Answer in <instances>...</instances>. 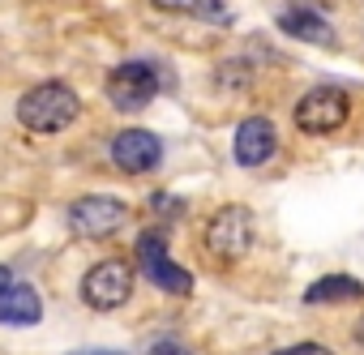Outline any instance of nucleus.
<instances>
[{
	"mask_svg": "<svg viewBox=\"0 0 364 355\" xmlns=\"http://www.w3.org/2000/svg\"><path fill=\"white\" fill-rule=\"evenodd\" d=\"M253 231H257V219H253L249 206H223V210L210 214V223H206V231H202V244H206V253H210L215 261L236 266V261L249 257Z\"/></svg>",
	"mask_w": 364,
	"mask_h": 355,
	"instance_id": "2",
	"label": "nucleus"
},
{
	"mask_svg": "<svg viewBox=\"0 0 364 355\" xmlns=\"http://www.w3.org/2000/svg\"><path fill=\"white\" fill-rule=\"evenodd\" d=\"M274 355H334V351L321 346V342H296V346H283V351H274Z\"/></svg>",
	"mask_w": 364,
	"mask_h": 355,
	"instance_id": "14",
	"label": "nucleus"
},
{
	"mask_svg": "<svg viewBox=\"0 0 364 355\" xmlns=\"http://www.w3.org/2000/svg\"><path fill=\"white\" fill-rule=\"evenodd\" d=\"M279 31H283V35H291V39H300V43L334 48V31H330L326 13H317V9H309V5H300V0H296L291 9H283V13H279Z\"/></svg>",
	"mask_w": 364,
	"mask_h": 355,
	"instance_id": "10",
	"label": "nucleus"
},
{
	"mask_svg": "<svg viewBox=\"0 0 364 355\" xmlns=\"http://www.w3.org/2000/svg\"><path fill=\"white\" fill-rule=\"evenodd\" d=\"M129 219V206L120 197H107V193H90V197H77L73 210H69V227L82 236V240H103L112 231H120Z\"/></svg>",
	"mask_w": 364,
	"mask_h": 355,
	"instance_id": "7",
	"label": "nucleus"
},
{
	"mask_svg": "<svg viewBox=\"0 0 364 355\" xmlns=\"http://www.w3.org/2000/svg\"><path fill=\"white\" fill-rule=\"evenodd\" d=\"M355 342H360V346H364V317H360V321H355Z\"/></svg>",
	"mask_w": 364,
	"mask_h": 355,
	"instance_id": "18",
	"label": "nucleus"
},
{
	"mask_svg": "<svg viewBox=\"0 0 364 355\" xmlns=\"http://www.w3.org/2000/svg\"><path fill=\"white\" fill-rule=\"evenodd\" d=\"M129 295H133V266H124L120 257H107V261L90 266L86 278H82V300H86L95 312H112V308H120Z\"/></svg>",
	"mask_w": 364,
	"mask_h": 355,
	"instance_id": "4",
	"label": "nucleus"
},
{
	"mask_svg": "<svg viewBox=\"0 0 364 355\" xmlns=\"http://www.w3.org/2000/svg\"><path fill=\"white\" fill-rule=\"evenodd\" d=\"M77 111H82V99L69 82H39L18 99V120L31 133H43V137L65 133L77 120Z\"/></svg>",
	"mask_w": 364,
	"mask_h": 355,
	"instance_id": "1",
	"label": "nucleus"
},
{
	"mask_svg": "<svg viewBox=\"0 0 364 355\" xmlns=\"http://www.w3.org/2000/svg\"><path fill=\"white\" fill-rule=\"evenodd\" d=\"M154 210L159 214H180V210H185V202H176L171 193H154Z\"/></svg>",
	"mask_w": 364,
	"mask_h": 355,
	"instance_id": "15",
	"label": "nucleus"
},
{
	"mask_svg": "<svg viewBox=\"0 0 364 355\" xmlns=\"http://www.w3.org/2000/svg\"><path fill=\"white\" fill-rule=\"evenodd\" d=\"M351 116V99L334 86H317L309 90L300 103H296V129L313 133V137H326V133H338Z\"/></svg>",
	"mask_w": 364,
	"mask_h": 355,
	"instance_id": "5",
	"label": "nucleus"
},
{
	"mask_svg": "<svg viewBox=\"0 0 364 355\" xmlns=\"http://www.w3.org/2000/svg\"><path fill=\"white\" fill-rule=\"evenodd\" d=\"M163 158V141L150 133V129H124L116 133L112 141V163L129 175H141V171H154Z\"/></svg>",
	"mask_w": 364,
	"mask_h": 355,
	"instance_id": "8",
	"label": "nucleus"
},
{
	"mask_svg": "<svg viewBox=\"0 0 364 355\" xmlns=\"http://www.w3.org/2000/svg\"><path fill=\"white\" fill-rule=\"evenodd\" d=\"M77 355H120V351H77Z\"/></svg>",
	"mask_w": 364,
	"mask_h": 355,
	"instance_id": "19",
	"label": "nucleus"
},
{
	"mask_svg": "<svg viewBox=\"0 0 364 355\" xmlns=\"http://www.w3.org/2000/svg\"><path fill=\"white\" fill-rule=\"evenodd\" d=\"M137 261H141V274H146L159 291H167V295H189V291H193L189 270L176 266V261L167 257L163 231H141V240H137Z\"/></svg>",
	"mask_w": 364,
	"mask_h": 355,
	"instance_id": "6",
	"label": "nucleus"
},
{
	"mask_svg": "<svg viewBox=\"0 0 364 355\" xmlns=\"http://www.w3.org/2000/svg\"><path fill=\"white\" fill-rule=\"evenodd\" d=\"M150 355H193V351H189V346H180V342H171V338H167V342H154V346H150Z\"/></svg>",
	"mask_w": 364,
	"mask_h": 355,
	"instance_id": "16",
	"label": "nucleus"
},
{
	"mask_svg": "<svg viewBox=\"0 0 364 355\" xmlns=\"http://www.w3.org/2000/svg\"><path fill=\"white\" fill-rule=\"evenodd\" d=\"M159 94V73L150 60H124L107 73V103L124 116L150 107V99Z\"/></svg>",
	"mask_w": 364,
	"mask_h": 355,
	"instance_id": "3",
	"label": "nucleus"
},
{
	"mask_svg": "<svg viewBox=\"0 0 364 355\" xmlns=\"http://www.w3.org/2000/svg\"><path fill=\"white\" fill-rule=\"evenodd\" d=\"M9 287H14V270H9V266H0V300H5Z\"/></svg>",
	"mask_w": 364,
	"mask_h": 355,
	"instance_id": "17",
	"label": "nucleus"
},
{
	"mask_svg": "<svg viewBox=\"0 0 364 355\" xmlns=\"http://www.w3.org/2000/svg\"><path fill=\"white\" fill-rule=\"evenodd\" d=\"M154 5L163 13H202V18H210L219 0H154Z\"/></svg>",
	"mask_w": 364,
	"mask_h": 355,
	"instance_id": "13",
	"label": "nucleus"
},
{
	"mask_svg": "<svg viewBox=\"0 0 364 355\" xmlns=\"http://www.w3.org/2000/svg\"><path fill=\"white\" fill-rule=\"evenodd\" d=\"M39 317H43V300L26 283H14L0 300V325H35Z\"/></svg>",
	"mask_w": 364,
	"mask_h": 355,
	"instance_id": "11",
	"label": "nucleus"
},
{
	"mask_svg": "<svg viewBox=\"0 0 364 355\" xmlns=\"http://www.w3.org/2000/svg\"><path fill=\"white\" fill-rule=\"evenodd\" d=\"M309 304H347V300H364V283L347 278V274H326L304 291Z\"/></svg>",
	"mask_w": 364,
	"mask_h": 355,
	"instance_id": "12",
	"label": "nucleus"
},
{
	"mask_svg": "<svg viewBox=\"0 0 364 355\" xmlns=\"http://www.w3.org/2000/svg\"><path fill=\"white\" fill-rule=\"evenodd\" d=\"M279 137H274V124L266 116H249L240 129H236V141H232V154L240 167H262L270 154H274Z\"/></svg>",
	"mask_w": 364,
	"mask_h": 355,
	"instance_id": "9",
	"label": "nucleus"
}]
</instances>
